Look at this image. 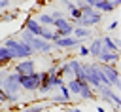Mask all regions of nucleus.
<instances>
[{"label": "nucleus", "instance_id": "obj_1", "mask_svg": "<svg viewBox=\"0 0 121 112\" xmlns=\"http://www.w3.org/2000/svg\"><path fill=\"white\" fill-rule=\"evenodd\" d=\"M2 46H6V47L9 49V53L13 55V61L28 59V57H32V55H34L32 47H30L28 44H25L23 40H19L17 36H8V38H4Z\"/></svg>", "mask_w": 121, "mask_h": 112}, {"label": "nucleus", "instance_id": "obj_2", "mask_svg": "<svg viewBox=\"0 0 121 112\" xmlns=\"http://www.w3.org/2000/svg\"><path fill=\"white\" fill-rule=\"evenodd\" d=\"M64 84H66L68 91H70L72 95L79 97L81 101H93V99L96 97L95 89H93V87H91L85 80H79V78H70V80H66Z\"/></svg>", "mask_w": 121, "mask_h": 112}, {"label": "nucleus", "instance_id": "obj_3", "mask_svg": "<svg viewBox=\"0 0 121 112\" xmlns=\"http://www.w3.org/2000/svg\"><path fill=\"white\" fill-rule=\"evenodd\" d=\"M81 70H83V80H85L93 89H96L100 84H106V78H104V74L100 72L98 63H83V61H81Z\"/></svg>", "mask_w": 121, "mask_h": 112}, {"label": "nucleus", "instance_id": "obj_4", "mask_svg": "<svg viewBox=\"0 0 121 112\" xmlns=\"http://www.w3.org/2000/svg\"><path fill=\"white\" fill-rule=\"evenodd\" d=\"M98 68H100V72L106 78V85H112L113 89H119L121 80H119V68H117V65H110V63H100L98 61Z\"/></svg>", "mask_w": 121, "mask_h": 112}, {"label": "nucleus", "instance_id": "obj_5", "mask_svg": "<svg viewBox=\"0 0 121 112\" xmlns=\"http://www.w3.org/2000/svg\"><path fill=\"white\" fill-rule=\"evenodd\" d=\"M40 82H42V72H38V70L32 74H23V76L19 74V85H21V89H25L28 93H36Z\"/></svg>", "mask_w": 121, "mask_h": 112}, {"label": "nucleus", "instance_id": "obj_6", "mask_svg": "<svg viewBox=\"0 0 121 112\" xmlns=\"http://www.w3.org/2000/svg\"><path fill=\"white\" fill-rule=\"evenodd\" d=\"M51 27H53L57 38H60V36H70L72 30H74V23H72L70 19H66V17H57V19H53V25H51Z\"/></svg>", "mask_w": 121, "mask_h": 112}, {"label": "nucleus", "instance_id": "obj_7", "mask_svg": "<svg viewBox=\"0 0 121 112\" xmlns=\"http://www.w3.org/2000/svg\"><path fill=\"white\" fill-rule=\"evenodd\" d=\"M28 46L32 47V51H34V53H42V55H47V53H51V51L55 49L53 42L43 40V38H40V36H30Z\"/></svg>", "mask_w": 121, "mask_h": 112}, {"label": "nucleus", "instance_id": "obj_8", "mask_svg": "<svg viewBox=\"0 0 121 112\" xmlns=\"http://www.w3.org/2000/svg\"><path fill=\"white\" fill-rule=\"evenodd\" d=\"M81 42L76 38V36H60V38H55L53 40V46H55V49H78V46H79Z\"/></svg>", "mask_w": 121, "mask_h": 112}, {"label": "nucleus", "instance_id": "obj_9", "mask_svg": "<svg viewBox=\"0 0 121 112\" xmlns=\"http://www.w3.org/2000/svg\"><path fill=\"white\" fill-rule=\"evenodd\" d=\"M13 72H17V74H32V72H36V61L32 59V57H28V59H21L19 63H13Z\"/></svg>", "mask_w": 121, "mask_h": 112}, {"label": "nucleus", "instance_id": "obj_10", "mask_svg": "<svg viewBox=\"0 0 121 112\" xmlns=\"http://www.w3.org/2000/svg\"><path fill=\"white\" fill-rule=\"evenodd\" d=\"M100 42H102V49H106V51H119V32H115L113 38H110V34L100 36Z\"/></svg>", "mask_w": 121, "mask_h": 112}, {"label": "nucleus", "instance_id": "obj_11", "mask_svg": "<svg viewBox=\"0 0 121 112\" xmlns=\"http://www.w3.org/2000/svg\"><path fill=\"white\" fill-rule=\"evenodd\" d=\"M72 36H76L79 42L89 40V38H93V28H89V27H81V25H74Z\"/></svg>", "mask_w": 121, "mask_h": 112}, {"label": "nucleus", "instance_id": "obj_12", "mask_svg": "<svg viewBox=\"0 0 121 112\" xmlns=\"http://www.w3.org/2000/svg\"><path fill=\"white\" fill-rule=\"evenodd\" d=\"M23 28H25V30H28V32H30V34H34V36H40L42 25L36 21V17H26V19H25V25H23Z\"/></svg>", "mask_w": 121, "mask_h": 112}, {"label": "nucleus", "instance_id": "obj_13", "mask_svg": "<svg viewBox=\"0 0 121 112\" xmlns=\"http://www.w3.org/2000/svg\"><path fill=\"white\" fill-rule=\"evenodd\" d=\"M89 47V55L91 57H95V61H98V55L102 53V42H100V36L98 38H91V44L87 46Z\"/></svg>", "mask_w": 121, "mask_h": 112}, {"label": "nucleus", "instance_id": "obj_14", "mask_svg": "<svg viewBox=\"0 0 121 112\" xmlns=\"http://www.w3.org/2000/svg\"><path fill=\"white\" fill-rule=\"evenodd\" d=\"M100 63H110V65H117L119 63V51H106L102 49V53L98 55Z\"/></svg>", "mask_w": 121, "mask_h": 112}, {"label": "nucleus", "instance_id": "obj_15", "mask_svg": "<svg viewBox=\"0 0 121 112\" xmlns=\"http://www.w3.org/2000/svg\"><path fill=\"white\" fill-rule=\"evenodd\" d=\"M93 8L98 9L100 13H112V11L115 9L110 0H95V2H93Z\"/></svg>", "mask_w": 121, "mask_h": 112}, {"label": "nucleus", "instance_id": "obj_16", "mask_svg": "<svg viewBox=\"0 0 121 112\" xmlns=\"http://www.w3.org/2000/svg\"><path fill=\"white\" fill-rule=\"evenodd\" d=\"M9 63H13V55L9 53V49L6 46L0 44V68H6Z\"/></svg>", "mask_w": 121, "mask_h": 112}, {"label": "nucleus", "instance_id": "obj_17", "mask_svg": "<svg viewBox=\"0 0 121 112\" xmlns=\"http://www.w3.org/2000/svg\"><path fill=\"white\" fill-rule=\"evenodd\" d=\"M57 74H59L60 78H66V80L74 78V74H72V70H70V65H68V61H66V63H60V65L57 66Z\"/></svg>", "mask_w": 121, "mask_h": 112}, {"label": "nucleus", "instance_id": "obj_18", "mask_svg": "<svg viewBox=\"0 0 121 112\" xmlns=\"http://www.w3.org/2000/svg\"><path fill=\"white\" fill-rule=\"evenodd\" d=\"M47 108H51L49 103H36V104H30V106L21 108V112H43V110H47Z\"/></svg>", "mask_w": 121, "mask_h": 112}, {"label": "nucleus", "instance_id": "obj_19", "mask_svg": "<svg viewBox=\"0 0 121 112\" xmlns=\"http://www.w3.org/2000/svg\"><path fill=\"white\" fill-rule=\"evenodd\" d=\"M40 38L53 42V40L57 38V36H55V30H53V27H45V25H42V30H40Z\"/></svg>", "mask_w": 121, "mask_h": 112}, {"label": "nucleus", "instance_id": "obj_20", "mask_svg": "<svg viewBox=\"0 0 121 112\" xmlns=\"http://www.w3.org/2000/svg\"><path fill=\"white\" fill-rule=\"evenodd\" d=\"M49 104H70V101L64 95L57 93V95H49Z\"/></svg>", "mask_w": 121, "mask_h": 112}, {"label": "nucleus", "instance_id": "obj_21", "mask_svg": "<svg viewBox=\"0 0 121 112\" xmlns=\"http://www.w3.org/2000/svg\"><path fill=\"white\" fill-rule=\"evenodd\" d=\"M36 21H38L40 25H45V27H51V25H53V17H51V13H40V15L36 17Z\"/></svg>", "mask_w": 121, "mask_h": 112}, {"label": "nucleus", "instance_id": "obj_22", "mask_svg": "<svg viewBox=\"0 0 121 112\" xmlns=\"http://www.w3.org/2000/svg\"><path fill=\"white\" fill-rule=\"evenodd\" d=\"M68 13H70V21H72V23L76 25V21H78V19H79V15H81L79 8H78V6H74L72 9H68Z\"/></svg>", "mask_w": 121, "mask_h": 112}, {"label": "nucleus", "instance_id": "obj_23", "mask_svg": "<svg viewBox=\"0 0 121 112\" xmlns=\"http://www.w3.org/2000/svg\"><path fill=\"white\" fill-rule=\"evenodd\" d=\"M59 93H60V95H64V97H66L68 101H72V93L68 91V87H66V84H60V85H59Z\"/></svg>", "mask_w": 121, "mask_h": 112}, {"label": "nucleus", "instance_id": "obj_24", "mask_svg": "<svg viewBox=\"0 0 121 112\" xmlns=\"http://www.w3.org/2000/svg\"><path fill=\"white\" fill-rule=\"evenodd\" d=\"M108 32H119V19H113L108 25Z\"/></svg>", "mask_w": 121, "mask_h": 112}, {"label": "nucleus", "instance_id": "obj_25", "mask_svg": "<svg viewBox=\"0 0 121 112\" xmlns=\"http://www.w3.org/2000/svg\"><path fill=\"white\" fill-rule=\"evenodd\" d=\"M78 53H79L81 59H83V57H89V47L83 46V44H79V46H78Z\"/></svg>", "mask_w": 121, "mask_h": 112}, {"label": "nucleus", "instance_id": "obj_26", "mask_svg": "<svg viewBox=\"0 0 121 112\" xmlns=\"http://www.w3.org/2000/svg\"><path fill=\"white\" fill-rule=\"evenodd\" d=\"M13 19H17V13H6V15H2V17H0V21H4V23L13 21Z\"/></svg>", "mask_w": 121, "mask_h": 112}, {"label": "nucleus", "instance_id": "obj_27", "mask_svg": "<svg viewBox=\"0 0 121 112\" xmlns=\"http://www.w3.org/2000/svg\"><path fill=\"white\" fill-rule=\"evenodd\" d=\"M49 13H51V17H53V19H57V17H66L62 9H53V11H49Z\"/></svg>", "mask_w": 121, "mask_h": 112}, {"label": "nucleus", "instance_id": "obj_28", "mask_svg": "<svg viewBox=\"0 0 121 112\" xmlns=\"http://www.w3.org/2000/svg\"><path fill=\"white\" fill-rule=\"evenodd\" d=\"M74 6H76V4H74L72 0H62V8H64V9H72Z\"/></svg>", "mask_w": 121, "mask_h": 112}, {"label": "nucleus", "instance_id": "obj_29", "mask_svg": "<svg viewBox=\"0 0 121 112\" xmlns=\"http://www.w3.org/2000/svg\"><path fill=\"white\" fill-rule=\"evenodd\" d=\"M8 8H9V0H0V11L8 9Z\"/></svg>", "mask_w": 121, "mask_h": 112}, {"label": "nucleus", "instance_id": "obj_30", "mask_svg": "<svg viewBox=\"0 0 121 112\" xmlns=\"http://www.w3.org/2000/svg\"><path fill=\"white\" fill-rule=\"evenodd\" d=\"M110 2H112V4H113V8H115V9H117V8H119V6H121V0H110Z\"/></svg>", "mask_w": 121, "mask_h": 112}, {"label": "nucleus", "instance_id": "obj_31", "mask_svg": "<svg viewBox=\"0 0 121 112\" xmlns=\"http://www.w3.org/2000/svg\"><path fill=\"white\" fill-rule=\"evenodd\" d=\"M66 112H83L81 108H66Z\"/></svg>", "mask_w": 121, "mask_h": 112}, {"label": "nucleus", "instance_id": "obj_32", "mask_svg": "<svg viewBox=\"0 0 121 112\" xmlns=\"http://www.w3.org/2000/svg\"><path fill=\"white\" fill-rule=\"evenodd\" d=\"M78 2H85V4H89V6H93V2H95V0H78Z\"/></svg>", "mask_w": 121, "mask_h": 112}, {"label": "nucleus", "instance_id": "obj_33", "mask_svg": "<svg viewBox=\"0 0 121 112\" xmlns=\"http://www.w3.org/2000/svg\"><path fill=\"white\" fill-rule=\"evenodd\" d=\"M96 112H106V108L104 106H96Z\"/></svg>", "mask_w": 121, "mask_h": 112}]
</instances>
